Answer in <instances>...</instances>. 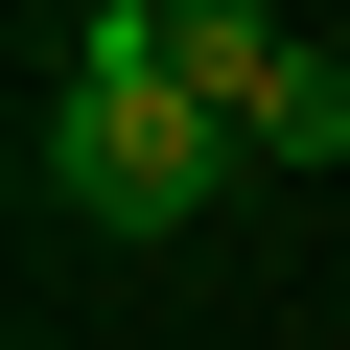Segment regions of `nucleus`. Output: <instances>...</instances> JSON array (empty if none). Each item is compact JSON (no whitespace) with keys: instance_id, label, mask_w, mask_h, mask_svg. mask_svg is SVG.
Listing matches in <instances>:
<instances>
[{"instance_id":"f257e3e1","label":"nucleus","mask_w":350,"mask_h":350,"mask_svg":"<svg viewBox=\"0 0 350 350\" xmlns=\"http://www.w3.org/2000/svg\"><path fill=\"white\" fill-rule=\"evenodd\" d=\"M234 163H257V140L187 94V24H163V0H70V47H47V211H94V234H187Z\"/></svg>"},{"instance_id":"f03ea898","label":"nucleus","mask_w":350,"mask_h":350,"mask_svg":"<svg viewBox=\"0 0 350 350\" xmlns=\"http://www.w3.org/2000/svg\"><path fill=\"white\" fill-rule=\"evenodd\" d=\"M163 24H187V94H211V117L257 140V94L304 70V24H280V0H163Z\"/></svg>"},{"instance_id":"7ed1b4c3","label":"nucleus","mask_w":350,"mask_h":350,"mask_svg":"<svg viewBox=\"0 0 350 350\" xmlns=\"http://www.w3.org/2000/svg\"><path fill=\"white\" fill-rule=\"evenodd\" d=\"M257 163H350V47H327V24H304V70L257 94Z\"/></svg>"},{"instance_id":"20e7f679","label":"nucleus","mask_w":350,"mask_h":350,"mask_svg":"<svg viewBox=\"0 0 350 350\" xmlns=\"http://www.w3.org/2000/svg\"><path fill=\"white\" fill-rule=\"evenodd\" d=\"M327 24H350V0H327Z\"/></svg>"}]
</instances>
